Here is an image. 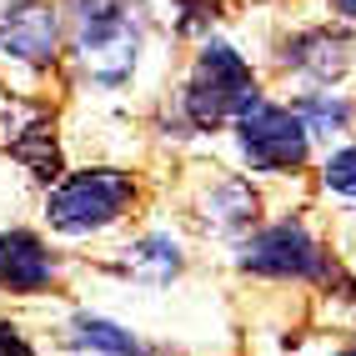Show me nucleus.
Wrapping results in <instances>:
<instances>
[{"instance_id":"obj_1","label":"nucleus","mask_w":356,"mask_h":356,"mask_svg":"<svg viewBox=\"0 0 356 356\" xmlns=\"http://www.w3.org/2000/svg\"><path fill=\"white\" fill-rule=\"evenodd\" d=\"M136 45H140V31L121 0H81L76 6V51H81V65L101 86H115L131 76Z\"/></svg>"},{"instance_id":"obj_2","label":"nucleus","mask_w":356,"mask_h":356,"mask_svg":"<svg viewBox=\"0 0 356 356\" xmlns=\"http://www.w3.org/2000/svg\"><path fill=\"white\" fill-rule=\"evenodd\" d=\"M131 196H136V186L126 171H76L70 181H60L51 191L45 216L65 236H86V231L111 226L131 206Z\"/></svg>"},{"instance_id":"obj_3","label":"nucleus","mask_w":356,"mask_h":356,"mask_svg":"<svg viewBox=\"0 0 356 356\" xmlns=\"http://www.w3.org/2000/svg\"><path fill=\"white\" fill-rule=\"evenodd\" d=\"M261 96L251 81V65L231 51V45H206L196 60L191 90H186V111L196 126H221L231 115H241L251 101Z\"/></svg>"},{"instance_id":"obj_4","label":"nucleus","mask_w":356,"mask_h":356,"mask_svg":"<svg viewBox=\"0 0 356 356\" xmlns=\"http://www.w3.org/2000/svg\"><path fill=\"white\" fill-rule=\"evenodd\" d=\"M236 131H241V151L256 171H291V165L306 161V121L296 111H281L271 101H251L241 115H236Z\"/></svg>"},{"instance_id":"obj_5","label":"nucleus","mask_w":356,"mask_h":356,"mask_svg":"<svg viewBox=\"0 0 356 356\" xmlns=\"http://www.w3.org/2000/svg\"><path fill=\"white\" fill-rule=\"evenodd\" d=\"M241 266L256 271V276H321L326 261H321V246L301 226L281 221L271 231H261L256 241H246Z\"/></svg>"},{"instance_id":"obj_6","label":"nucleus","mask_w":356,"mask_h":356,"mask_svg":"<svg viewBox=\"0 0 356 356\" xmlns=\"http://www.w3.org/2000/svg\"><path fill=\"white\" fill-rule=\"evenodd\" d=\"M56 45H60V26H56L51 6H40V0H15V6L0 10V51L10 60L51 65Z\"/></svg>"},{"instance_id":"obj_7","label":"nucleus","mask_w":356,"mask_h":356,"mask_svg":"<svg viewBox=\"0 0 356 356\" xmlns=\"http://www.w3.org/2000/svg\"><path fill=\"white\" fill-rule=\"evenodd\" d=\"M51 271H56V261H51L40 236H31V231H6L0 236V286L6 291L31 296L51 281Z\"/></svg>"},{"instance_id":"obj_8","label":"nucleus","mask_w":356,"mask_h":356,"mask_svg":"<svg viewBox=\"0 0 356 356\" xmlns=\"http://www.w3.org/2000/svg\"><path fill=\"white\" fill-rule=\"evenodd\" d=\"M286 60H291V65H301V70H312L316 81H331V76H341V70H346V60H351V45H346V35L312 31V35L291 40Z\"/></svg>"},{"instance_id":"obj_9","label":"nucleus","mask_w":356,"mask_h":356,"mask_svg":"<svg viewBox=\"0 0 356 356\" xmlns=\"http://www.w3.org/2000/svg\"><path fill=\"white\" fill-rule=\"evenodd\" d=\"M126 271L140 276V281H171L181 271V256H176V246L165 241V236H146L140 246H131Z\"/></svg>"},{"instance_id":"obj_10","label":"nucleus","mask_w":356,"mask_h":356,"mask_svg":"<svg viewBox=\"0 0 356 356\" xmlns=\"http://www.w3.org/2000/svg\"><path fill=\"white\" fill-rule=\"evenodd\" d=\"M15 156L26 161L35 176H60V156H56V140H51V131H45V121H40V115H31V126L15 136Z\"/></svg>"},{"instance_id":"obj_11","label":"nucleus","mask_w":356,"mask_h":356,"mask_svg":"<svg viewBox=\"0 0 356 356\" xmlns=\"http://www.w3.org/2000/svg\"><path fill=\"white\" fill-rule=\"evenodd\" d=\"M70 346H86V351H136V337L121 331L115 321H96V316H81L70 326Z\"/></svg>"},{"instance_id":"obj_12","label":"nucleus","mask_w":356,"mask_h":356,"mask_svg":"<svg viewBox=\"0 0 356 356\" xmlns=\"http://www.w3.org/2000/svg\"><path fill=\"white\" fill-rule=\"evenodd\" d=\"M301 121H306V131H316V136H337V131H346V121H351V106L341 101V96H326V90H316V96H306L301 101Z\"/></svg>"},{"instance_id":"obj_13","label":"nucleus","mask_w":356,"mask_h":356,"mask_svg":"<svg viewBox=\"0 0 356 356\" xmlns=\"http://www.w3.org/2000/svg\"><path fill=\"white\" fill-rule=\"evenodd\" d=\"M326 186L356 201V146H346V151H337L326 161Z\"/></svg>"},{"instance_id":"obj_14","label":"nucleus","mask_w":356,"mask_h":356,"mask_svg":"<svg viewBox=\"0 0 356 356\" xmlns=\"http://www.w3.org/2000/svg\"><path fill=\"white\" fill-rule=\"evenodd\" d=\"M331 6H337L341 15H356V0H331Z\"/></svg>"},{"instance_id":"obj_15","label":"nucleus","mask_w":356,"mask_h":356,"mask_svg":"<svg viewBox=\"0 0 356 356\" xmlns=\"http://www.w3.org/2000/svg\"><path fill=\"white\" fill-rule=\"evenodd\" d=\"M0 346H20V341L10 337V326H0Z\"/></svg>"}]
</instances>
